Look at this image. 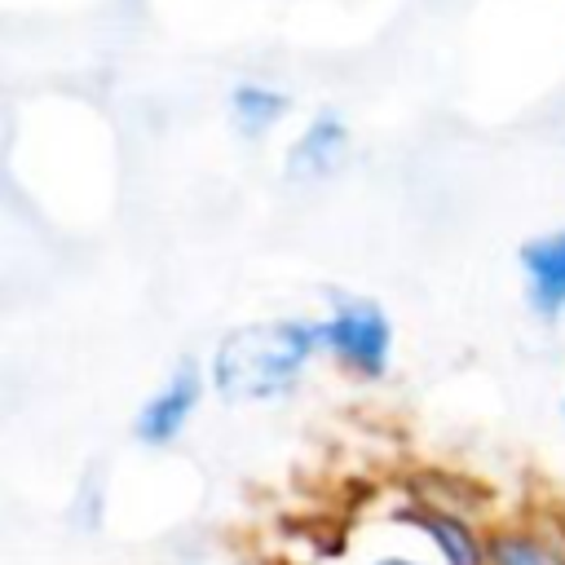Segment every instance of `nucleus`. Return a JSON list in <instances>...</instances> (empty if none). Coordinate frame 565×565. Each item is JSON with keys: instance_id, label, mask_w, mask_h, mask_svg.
I'll use <instances>...</instances> for the list:
<instances>
[{"instance_id": "f257e3e1", "label": "nucleus", "mask_w": 565, "mask_h": 565, "mask_svg": "<svg viewBox=\"0 0 565 565\" xmlns=\"http://www.w3.org/2000/svg\"><path fill=\"white\" fill-rule=\"evenodd\" d=\"M322 353L313 318H260L225 331L212 349L207 375L221 402L260 406L296 393L309 362Z\"/></svg>"}, {"instance_id": "f03ea898", "label": "nucleus", "mask_w": 565, "mask_h": 565, "mask_svg": "<svg viewBox=\"0 0 565 565\" xmlns=\"http://www.w3.org/2000/svg\"><path fill=\"white\" fill-rule=\"evenodd\" d=\"M313 322H318L322 353L340 371H349L358 380H380L388 371V362H393V322L371 296L331 291L327 313L313 318Z\"/></svg>"}, {"instance_id": "7ed1b4c3", "label": "nucleus", "mask_w": 565, "mask_h": 565, "mask_svg": "<svg viewBox=\"0 0 565 565\" xmlns=\"http://www.w3.org/2000/svg\"><path fill=\"white\" fill-rule=\"evenodd\" d=\"M199 402H203V371H199V362H177L172 371H168V380L141 402V411L132 415V437L141 441V446H172L181 433H185V424L194 419V411H199Z\"/></svg>"}, {"instance_id": "20e7f679", "label": "nucleus", "mask_w": 565, "mask_h": 565, "mask_svg": "<svg viewBox=\"0 0 565 565\" xmlns=\"http://www.w3.org/2000/svg\"><path fill=\"white\" fill-rule=\"evenodd\" d=\"M349 146H353V137H349L344 115L322 106V110H313L305 119V128L287 146V177L291 181H327L331 172L344 168Z\"/></svg>"}, {"instance_id": "39448f33", "label": "nucleus", "mask_w": 565, "mask_h": 565, "mask_svg": "<svg viewBox=\"0 0 565 565\" xmlns=\"http://www.w3.org/2000/svg\"><path fill=\"white\" fill-rule=\"evenodd\" d=\"M516 265L525 278V300L539 318H561L565 313V225L534 234L516 247Z\"/></svg>"}, {"instance_id": "423d86ee", "label": "nucleus", "mask_w": 565, "mask_h": 565, "mask_svg": "<svg viewBox=\"0 0 565 565\" xmlns=\"http://www.w3.org/2000/svg\"><path fill=\"white\" fill-rule=\"evenodd\" d=\"M402 521H411L419 534H428L446 565H490L486 561V534H477L459 512L433 508V503H415V508L402 512Z\"/></svg>"}, {"instance_id": "0eeeda50", "label": "nucleus", "mask_w": 565, "mask_h": 565, "mask_svg": "<svg viewBox=\"0 0 565 565\" xmlns=\"http://www.w3.org/2000/svg\"><path fill=\"white\" fill-rule=\"evenodd\" d=\"M291 110V97L265 79H238L225 97V115H230V128L247 141L256 137H269Z\"/></svg>"}, {"instance_id": "6e6552de", "label": "nucleus", "mask_w": 565, "mask_h": 565, "mask_svg": "<svg viewBox=\"0 0 565 565\" xmlns=\"http://www.w3.org/2000/svg\"><path fill=\"white\" fill-rule=\"evenodd\" d=\"M490 565H565V547L530 525H499L486 534Z\"/></svg>"}, {"instance_id": "1a4fd4ad", "label": "nucleus", "mask_w": 565, "mask_h": 565, "mask_svg": "<svg viewBox=\"0 0 565 565\" xmlns=\"http://www.w3.org/2000/svg\"><path fill=\"white\" fill-rule=\"evenodd\" d=\"M375 565H424V561H411V556H384V561H375Z\"/></svg>"}]
</instances>
